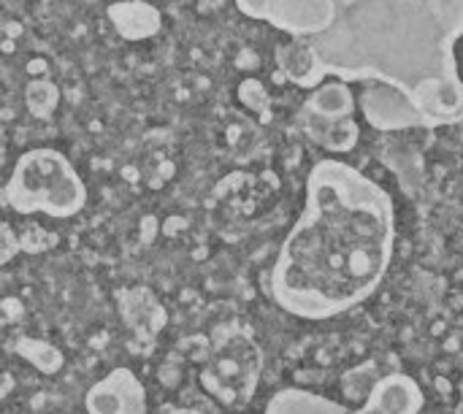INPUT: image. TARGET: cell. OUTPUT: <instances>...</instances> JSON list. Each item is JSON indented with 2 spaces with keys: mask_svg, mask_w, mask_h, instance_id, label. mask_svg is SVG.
Segmentation results:
<instances>
[{
  "mask_svg": "<svg viewBox=\"0 0 463 414\" xmlns=\"http://www.w3.org/2000/svg\"><path fill=\"white\" fill-rule=\"evenodd\" d=\"M461 38L463 0H336L331 30L312 46L328 76L393 87L434 125L463 114Z\"/></svg>",
  "mask_w": 463,
  "mask_h": 414,
  "instance_id": "6da1fadb",
  "label": "cell"
},
{
  "mask_svg": "<svg viewBox=\"0 0 463 414\" xmlns=\"http://www.w3.org/2000/svg\"><path fill=\"white\" fill-rule=\"evenodd\" d=\"M391 239L388 195L350 165L326 160L309 176L307 212L290 236L288 255L304 258L309 293L320 282L317 301L342 304L372 290Z\"/></svg>",
  "mask_w": 463,
  "mask_h": 414,
  "instance_id": "7a4b0ae2",
  "label": "cell"
},
{
  "mask_svg": "<svg viewBox=\"0 0 463 414\" xmlns=\"http://www.w3.org/2000/svg\"><path fill=\"white\" fill-rule=\"evenodd\" d=\"M8 203L19 212L43 209L46 214H73L84 203V184L73 165L54 149H33L16 160L5 187Z\"/></svg>",
  "mask_w": 463,
  "mask_h": 414,
  "instance_id": "3957f363",
  "label": "cell"
},
{
  "mask_svg": "<svg viewBox=\"0 0 463 414\" xmlns=\"http://www.w3.org/2000/svg\"><path fill=\"white\" fill-rule=\"evenodd\" d=\"M236 8L290 38L307 41L328 33L336 19V0H236Z\"/></svg>",
  "mask_w": 463,
  "mask_h": 414,
  "instance_id": "277c9868",
  "label": "cell"
},
{
  "mask_svg": "<svg viewBox=\"0 0 463 414\" xmlns=\"http://www.w3.org/2000/svg\"><path fill=\"white\" fill-rule=\"evenodd\" d=\"M277 62H279L282 73L298 87H317L328 76L326 62L320 60L312 41H307V38H290V41L279 43Z\"/></svg>",
  "mask_w": 463,
  "mask_h": 414,
  "instance_id": "5b68a950",
  "label": "cell"
},
{
  "mask_svg": "<svg viewBox=\"0 0 463 414\" xmlns=\"http://www.w3.org/2000/svg\"><path fill=\"white\" fill-rule=\"evenodd\" d=\"M109 22L125 41H144L160 33L163 16L146 0H119L106 8Z\"/></svg>",
  "mask_w": 463,
  "mask_h": 414,
  "instance_id": "8992f818",
  "label": "cell"
},
{
  "mask_svg": "<svg viewBox=\"0 0 463 414\" xmlns=\"http://www.w3.org/2000/svg\"><path fill=\"white\" fill-rule=\"evenodd\" d=\"M307 108L323 119H347L353 111V92L347 81H326L323 87L315 89V95L307 100Z\"/></svg>",
  "mask_w": 463,
  "mask_h": 414,
  "instance_id": "52a82bcc",
  "label": "cell"
},
{
  "mask_svg": "<svg viewBox=\"0 0 463 414\" xmlns=\"http://www.w3.org/2000/svg\"><path fill=\"white\" fill-rule=\"evenodd\" d=\"M27 108L35 114V117H52L54 106H57V98H60V89L49 81V79H33L27 84Z\"/></svg>",
  "mask_w": 463,
  "mask_h": 414,
  "instance_id": "ba28073f",
  "label": "cell"
}]
</instances>
